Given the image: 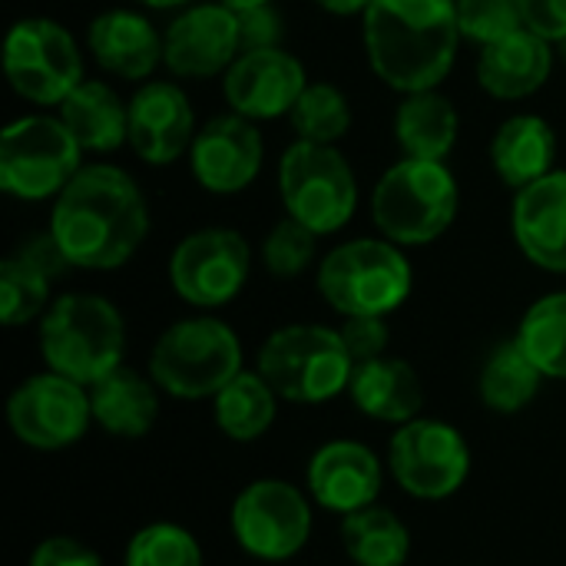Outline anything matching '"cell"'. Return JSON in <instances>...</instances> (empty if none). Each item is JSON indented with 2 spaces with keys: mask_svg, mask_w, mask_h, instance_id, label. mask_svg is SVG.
I'll use <instances>...</instances> for the list:
<instances>
[{
  "mask_svg": "<svg viewBox=\"0 0 566 566\" xmlns=\"http://www.w3.org/2000/svg\"><path fill=\"white\" fill-rule=\"evenodd\" d=\"M524 27L541 33L551 43L566 36V0H521Z\"/></svg>",
  "mask_w": 566,
  "mask_h": 566,
  "instance_id": "cell-40",
  "label": "cell"
},
{
  "mask_svg": "<svg viewBox=\"0 0 566 566\" xmlns=\"http://www.w3.org/2000/svg\"><path fill=\"white\" fill-rule=\"evenodd\" d=\"M361 33L371 70L398 93L438 90L464 40L454 0H371Z\"/></svg>",
  "mask_w": 566,
  "mask_h": 566,
  "instance_id": "cell-2",
  "label": "cell"
},
{
  "mask_svg": "<svg viewBox=\"0 0 566 566\" xmlns=\"http://www.w3.org/2000/svg\"><path fill=\"white\" fill-rule=\"evenodd\" d=\"M279 395L275 388L255 371L242 368L216 398H212V418L216 428L235 441V444H252L259 438H265V431L275 424L279 415Z\"/></svg>",
  "mask_w": 566,
  "mask_h": 566,
  "instance_id": "cell-28",
  "label": "cell"
},
{
  "mask_svg": "<svg viewBox=\"0 0 566 566\" xmlns=\"http://www.w3.org/2000/svg\"><path fill=\"white\" fill-rule=\"evenodd\" d=\"M388 471L408 497L441 504L468 484L471 444L454 424L421 415L395 428L388 444Z\"/></svg>",
  "mask_w": 566,
  "mask_h": 566,
  "instance_id": "cell-12",
  "label": "cell"
},
{
  "mask_svg": "<svg viewBox=\"0 0 566 566\" xmlns=\"http://www.w3.org/2000/svg\"><path fill=\"white\" fill-rule=\"evenodd\" d=\"M40 355L50 371L93 388L123 365L126 322L109 298L66 292L40 318Z\"/></svg>",
  "mask_w": 566,
  "mask_h": 566,
  "instance_id": "cell-3",
  "label": "cell"
},
{
  "mask_svg": "<svg viewBox=\"0 0 566 566\" xmlns=\"http://www.w3.org/2000/svg\"><path fill=\"white\" fill-rule=\"evenodd\" d=\"M554 70V43L534 30H514L511 36L481 46L478 83L494 99H527L534 96Z\"/></svg>",
  "mask_w": 566,
  "mask_h": 566,
  "instance_id": "cell-22",
  "label": "cell"
},
{
  "mask_svg": "<svg viewBox=\"0 0 566 566\" xmlns=\"http://www.w3.org/2000/svg\"><path fill=\"white\" fill-rule=\"evenodd\" d=\"M83 146L60 116L33 113L0 133V189L23 202L56 199L83 169Z\"/></svg>",
  "mask_w": 566,
  "mask_h": 566,
  "instance_id": "cell-9",
  "label": "cell"
},
{
  "mask_svg": "<svg viewBox=\"0 0 566 566\" xmlns=\"http://www.w3.org/2000/svg\"><path fill=\"white\" fill-rule=\"evenodd\" d=\"M454 7H458L461 36L478 46L497 43L514 30H524L521 0H454Z\"/></svg>",
  "mask_w": 566,
  "mask_h": 566,
  "instance_id": "cell-36",
  "label": "cell"
},
{
  "mask_svg": "<svg viewBox=\"0 0 566 566\" xmlns=\"http://www.w3.org/2000/svg\"><path fill=\"white\" fill-rule=\"evenodd\" d=\"M13 255L27 259L30 265H36V269L46 272L50 279H60L66 269H73L70 259H66V252L60 249V242H56V235H53L50 229H46V232H30V235H23L20 245L13 249Z\"/></svg>",
  "mask_w": 566,
  "mask_h": 566,
  "instance_id": "cell-39",
  "label": "cell"
},
{
  "mask_svg": "<svg viewBox=\"0 0 566 566\" xmlns=\"http://www.w3.org/2000/svg\"><path fill=\"white\" fill-rule=\"evenodd\" d=\"M312 3L335 17H355V13H365L371 0H312Z\"/></svg>",
  "mask_w": 566,
  "mask_h": 566,
  "instance_id": "cell-42",
  "label": "cell"
},
{
  "mask_svg": "<svg viewBox=\"0 0 566 566\" xmlns=\"http://www.w3.org/2000/svg\"><path fill=\"white\" fill-rule=\"evenodd\" d=\"M196 113L186 90L172 80H146L129 99V146L149 166H172L189 156Z\"/></svg>",
  "mask_w": 566,
  "mask_h": 566,
  "instance_id": "cell-18",
  "label": "cell"
},
{
  "mask_svg": "<svg viewBox=\"0 0 566 566\" xmlns=\"http://www.w3.org/2000/svg\"><path fill=\"white\" fill-rule=\"evenodd\" d=\"M259 375L292 405H325L348 391L355 361L328 325H282L275 328L255 358Z\"/></svg>",
  "mask_w": 566,
  "mask_h": 566,
  "instance_id": "cell-6",
  "label": "cell"
},
{
  "mask_svg": "<svg viewBox=\"0 0 566 566\" xmlns=\"http://www.w3.org/2000/svg\"><path fill=\"white\" fill-rule=\"evenodd\" d=\"M315 252H318V235L308 226L295 222L292 216L275 222L262 242V262L275 279H298L315 262Z\"/></svg>",
  "mask_w": 566,
  "mask_h": 566,
  "instance_id": "cell-35",
  "label": "cell"
},
{
  "mask_svg": "<svg viewBox=\"0 0 566 566\" xmlns=\"http://www.w3.org/2000/svg\"><path fill=\"white\" fill-rule=\"evenodd\" d=\"M385 484V464L381 458L352 438L325 441L305 468V491L308 497L338 517H348L361 507L378 504Z\"/></svg>",
  "mask_w": 566,
  "mask_h": 566,
  "instance_id": "cell-19",
  "label": "cell"
},
{
  "mask_svg": "<svg viewBox=\"0 0 566 566\" xmlns=\"http://www.w3.org/2000/svg\"><path fill=\"white\" fill-rule=\"evenodd\" d=\"M458 109L438 90L405 93L395 113V139L411 159H444L458 143Z\"/></svg>",
  "mask_w": 566,
  "mask_h": 566,
  "instance_id": "cell-27",
  "label": "cell"
},
{
  "mask_svg": "<svg viewBox=\"0 0 566 566\" xmlns=\"http://www.w3.org/2000/svg\"><path fill=\"white\" fill-rule=\"evenodd\" d=\"M86 50L106 73L146 83L163 63V33L149 17L119 7L93 17L86 27Z\"/></svg>",
  "mask_w": 566,
  "mask_h": 566,
  "instance_id": "cell-21",
  "label": "cell"
},
{
  "mask_svg": "<svg viewBox=\"0 0 566 566\" xmlns=\"http://www.w3.org/2000/svg\"><path fill=\"white\" fill-rule=\"evenodd\" d=\"M338 335H342L355 365H365V361L388 355L391 332H388V322L378 315H352L338 325Z\"/></svg>",
  "mask_w": 566,
  "mask_h": 566,
  "instance_id": "cell-37",
  "label": "cell"
},
{
  "mask_svg": "<svg viewBox=\"0 0 566 566\" xmlns=\"http://www.w3.org/2000/svg\"><path fill=\"white\" fill-rule=\"evenodd\" d=\"M13 93L33 106H60L83 83V53L73 33L50 17H23L3 43Z\"/></svg>",
  "mask_w": 566,
  "mask_h": 566,
  "instance_id": "cell-11",
  "label": "cell"
},
{
  "mask_svg": "<svg viewBox=\"0 0 566 566\" xmlns=\"http://www.w3.org/2000/svg\"><path fill=\"white\" fill-rule=\"evenodd\" d=\"M352 405L381 424H408L421 418L424 411V385L405 358H375L365 365H355L352 385H348Z\"/></svg>",
  "mask_w": 566,
  "mask_h": 566,
  "instance_id": "cell-23",
  "label": "cell"
},
{
  "mask_svg": "<svg viewBox=\"0 0 566 566\" xmlns=\"http://www.w3.org/2000/svg\"><path fill=\"white\" fill-rule=\"evenodd\" d=\"M514 338L544 371V378L566 381V292H551L537 298L524 312Z\"/></svg>",
  "mask_w": 566,
  "mask_h": 566,
  "instance_id": "cell-31",
  "label": "cell"
},
{
  "mask_svg": "<svg viewBox=\"0 0 566 566\" xmlns=\"http://www.w3.org/2000/svg\"><path fill=\"white\" fill-rule=\"evenodd\" d=\"M279 196L285 216L322 239L352 222L358 209V179L338 146L295 139L279 159Z\"/></svg>",
  "mask_w": 566,
  "mask_h": 566,
  "instance_id": "cell-8",
  "label": "cell"
},
{
  "mask_svg": "<svg viewBox=\"0 0 566 566\" xmlns=\"http://www.w3.org/2000/svg\"><path fill=\"white\" fill-rule=\"evenodd\" d=\"M123 566H206V560L192 531L176 521H153L126 541Z\"/></svg>",
  "mask_w": 566,
  "mask_h": 566,
  "instance_id": "cell-34",
  "label": "cell"
},
{
  "mask_svg": "<svg viewBox=\"0 0 566 566\" xmlns=\"http://www.w3.org/2000/svg\"><path fill=\"white\" fill-rule=\"evenodd\" d=\"M149 10H176V7H189L192 0H136Z\"/></svg>",
  "mask_w": 566,
  "mask_h": 566,
  "instance_id": "cell-43",
  "label": "cell"
},
{
  "mask_svg": "<svg viewBox=\"0 0 566 566\" xmlns=\"http://www.w3.org/2000/svg\"><path fill=\"white\" fill-rule=\"evenodd\" d=\"M289 119H292V129L298 133V139L335 146L352 129V103L335 83L318 80V83L305 86V93L298 96Z\"/></svg>",
  "mask_w": 566,
  "mask_h": 566,
  "instance_id": "cell-32",
  "label": "cell"
},
{
  "mask_svg": "<svg viewBox=\"0 0 566 566\" xmlns=\"http://www.w3.org/2000/svg\"><path fill=\"white\" fill-rule=\"evenodd\" d=\"M50 232L73 269L113 272L146 242L149 206L126 169L90 163L53 199Z\"/></svg>",
  "mask_w": 566,
  "mask_h": 566,
  "instance_id": "cell-1",
  "label": "cell"
},
{
  "mask_svg": "<svg viewBox=\"0 0 566 566\" xmlns=\"http://www.w3.org/2000/svg\"><path fill=\"white\" fill-rule=\"evenodd\" d=\"M239 23H242V50L279 46L282 20H279V13L272 10V3L252 7V10H239Z\"/></svg>",
  "mask_w": 566,
  "mask_h": 566,
  "instance_id": "cell-41",
  "label": "cell"
},
{
  "mask_svg": "<svg viewBox=\"0 0 566 566\" xmlns=\"http://www.w3.org/2000/svg\"><path fill=\"white\" fill-rule=\"evenodd\" d=\"M554 46H557V56H560V60H564V63H566V36H564V40H560V43H554Z\"/></svg>",
  "mask_w": 566,
  "mask_h": 566,
  "instance_id": "cell-45",
  "label": "cell"
},
{
  "mask_svg": "<svg viewBox=\"0 0 566 566\" xmlns=\"http://www.w3.org/2000/svg\"><path fill=\"white\" fill-rule=\"evenodd\" d=\"M50 275L30 265L20 255H7L0 262V322L7 328L30 325L33 318H43L50 302Z\"/></svg>",
  "mask_w": 566,
  "mask_h": 566,
  "instance_id": "cell-33",
  "label": "cell"
},
{
  "mask_svg": "<svg viewBox=\"0 0 566 566\" xmlns=\"http://www.w3.org/2000/svg\"><path fill=\"white\" fill-rule=\"evenodd\" d=\"M557 133L544 116L517 113L504 119L491 139V166L504 186L514 192L554 172Z\"/></svg>",
  "mask_w": 566,
  "mask_h": 566,
  "instance_id": "cell-25",
  "label": "cell"
},
{
  "mask_svg": "<svg viewBox=\"0 0 566 566\" xmlns=\"http://www.w3.org/2000/svg\"><path fill=\"white\" fill-rule=\"evenodd\" d=\"M312 497L282 478H259L239 491L229 511L235 544L265 564L292 560L312 541Z\"/></svg>",
  "mask_w": 566,
  "mask_h": 566,
  "instance_id": "cell-10",
  "label": "cell"
},
{
  "mask_svg": "<svg viewBox=\"0 0 566 566\" xmlns=\"http://www.w3.org/2000/svg\"><path fill=\"white\" fill-rule=\"evenodd\" d=\"M265 163V139L259 126L239 113L212 116L199 126L189 166L196 182L212 196H235L249 189Z\"/></svg>",
  "mask_w": 566,
  "mask_h": 566,
  "instance_id": "cell-17",
  "label": "cell"
},
{
  "mask_svg": "<svg viewBox=\"0 0 566 566\" xmlns=\"http://www.w3.org/2000/svg\"><path fill=\"white\" fill-rule=\"evenodd\" d=\"M242 342L222 318L192 315L172 322L149 352V375L179 401L216 398L242 371Z\"/></svg>",
  "mask_w": 566,
  "mask_h": 566,
  "instance_id": "cell-4",
  "label": "cell"
},
{
  "mask_svg": "<svg viewBox=\"0 0 566 566\" xmlns=\"http://www.w3.org/2000/svg\"><path fill=\"white\" fill-rule=\"evenodd\" d=\"M342 547L355 566H405L411 557V531L395 511L371 504L342 517Z\"/></svg>",
  "mask_w": 566,
  "mask_h": 566,
  "instance_id": "cell-30",
  "label": "cell"
},
{
  "mask_svg": "<svg viewBox=\"0 0 566 566\" xmlns=\"http://www.w3.org/2000/svg\"><path fill=\"white\" fill-rule=\"evenodd\" d=\"M544 371L531 361V355L521 348L517 338L494 345V352L484 358L478 375V391L488 411L494 415H521L527 405L537 401L544 388Z\"/></svg>",
  "mask_w": 566,
  "mask_h": 566,
  "instance_id": "cell-29",
  "label": "cell"
},
{
  "mask_svg": "<svg viewBox=\"0 0 566 566\" xmlns=\"http://www.w3.org/2000/svg\"><path fill=\"white\" fill-rule=\"evenodd\" d=\"M514 242L544 272L566 275V169L517 189L511 209Z\"/></svg>",
  "mask_w": 566,
  "mask_h": 566,
  "instance_id": "cell-20",
  "label": "cell"
},
{
  "mask_svg": "<svg viewBox=\"0 0 566 566\" xmlns=\"http://www.w3.org/2000/svg\"><path fill=\"white\" fill-rule=\"evenodd\" d=\"M219 3H226V7H232V10L239 13V10H252V7H265V3H272V0H219Z\"/></svg>",
  "mask_w": 566,
  "mask_h": 566,
  "instance_id": "cell-44",
  "label": "cell"
},
{
  "mask_svg": "<svg viewBox=\"0 0 566 566\" xmlns=\"http://www.w3.org/2000/svg\"><path fill=\"white\" fill-rule=\"evenodd\" d=\"M252 272V249L242 232L226 226H209L189 232L169 255L172 292L199 308L216 312L235 302Z\"/></svg>",
  "mask_w": 566,
  "mask_h": 566,
  "instance_id": "cell-13",
  "label": "cell"
},
{
  "mask_svg": "<svg viewBox=\"0 0 566 566\" xmlns=\"http://www.w3.org/2000/svg\"><path fill=\"white\" fill-rule=\"evenodd\" d=\"M415 285V272L401 245L391 239H352L335 245L318 265V292L342 315L398 312Z\"/></svg>",
  "mask_w": 566,
  "mask_h": 566,
  "instance_id": "cell-7",
  "label": "cell"
},
{
  "mask_svg": "<svg viewBox=\"0 0 566 566\" xmlns=\"http://www.w3.org/2000/svg\"><path fill=\"white\" fill-rule=\"evenodd\" d=\"M90 405L96 428L123 441H139L159 421V385L153 375L119 365L90 388Z\"/></svg>",
  "mask_w": 566,
  "mask_h": 566,
  "instance_id": "cell-24",
  "label": "cell"
},
{
  "mask_svg": "<svg viewBox=\"0 0 566 566\" xmlns=\"http://www.w3.org/2000/svg\"><path fill=\"white\" fill-rule=\"evenodd\" d=\"M7 424L13 438L33 451H66L80 444L93 424L90 388L50 368L30 375L7 398Z\"/></svg>",
  "mask_w": 566,
  "mask_h": 566,
  "instance_id": "cell-14",
  "label": "cell"
},
{
  "mask_svg": "<svg viewBox=\"0 0 566 566\" xmlns=\"http://www.w3.org/2000/svg\"><path fill=\"white\" fill-rule=\"evenodd\" d=\"M27 566H106L96 551L76 537H46L33 547Z\"/></svg>",
  "mask_w": 566,
  "mask_h": 566,
  "instance_id": "cell-38",
  "label": "cell"
},
{
  "mask_svg": "<svg viewBox=\"0 0 566 566\" xmlns=\"http://www.w3.org/2000/svg\"><path fill=\"white\" fill-rule=\"evenodd\" d=\"M242 53L239 13L219 0L189 3L163 33V63L172 76L209 80L226 73Z\"/></svg>",
  "mask_w": 566,
  "mask_h": 566,
  "instance_id": "cell-15",
  "label": "cell"
},
{
  "mask_svg": "<svg viewBox=\"0 0 566 566\" xmlns=\"http://www.w3.org/2000/svg\"><path fill=\"white\" fill-rule=\"evenodd\" d=\"M458 179L444 159L395 163L371 192V219L395 245H428L441 239L458 219Z\"/></svg>",
  "mask_w": 566,
  "mask_h": 566,
  "instance_id": "cell-5",
  "label": "cell"
},
{
  "mask_svg": "<svg viewBox=\"0 0 566 566\" xmlns=\"http://www.w3.org/2000/svg\"><path fill=\"white\" fill-rule=\"evenodd\" d=\"M308 86V73L298 56L282 46L242 50L222 73V96L232 113L262 123L289 116Z\"/></svg>",
  "mask_w": 566,
  "mask_h": 566,
  "instance_id": "cell-16",
  "label": "cell"
},
{
  "mask_svg": "<svg viewBox=\"0 0 566 566\" xmlns=\"http://www.w3.org/2000/svg\"><path fill=\"white\" fill-rule=\"evenodd\" d=\"M60 119L83 153H116L129 143V103H123L103 80H83L60 103Z\"/></svg>",
  "mask_w": 566,
  "mask_h": 566,
  "instance_id": "cell-26",
  "label": "cell"
}]
</instances>
